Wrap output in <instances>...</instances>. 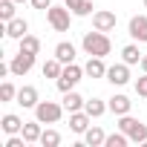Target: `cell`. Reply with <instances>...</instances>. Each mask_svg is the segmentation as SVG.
I'll use <instances>...</instances> for the list:
<instances>
[{"instance_id": "obj_8", "label": "cell", "mask_w": 147, "mask_h": 147, "mask_svg": "<svg viewBox=\"0 0 147 147\" xmlns=\"http://www.w3.org/2000/svg\"><path fill=\"white\" fill-rule=\"evenodd\" d=\"M127 35L136 43H147V15H133L130 26H127Z\"/></svg>"}, {"instance_id": "obj_4", "label": "cell", "mask_w": 147, "mask_h": 147, "mask_svg": "<svg viewBox=\"0 0 147 147\" xmlns=\"http://www.w3.org/2000/svg\"><path fill=\"white\" fill-rule=\"evenodd\" d=\"M63 113H66V110H63V104H58V101H38V107H35V118H38L40 124H58Z\"/></svg>"}, {"instance_id": "obj_2", "label": "cell", "mask_w": 147, "mask_h": 147, "mask_svg": "<svg viewBox=\"0 0 147 147\" xmlns=\"http://www.w3.org/2000/svg\"><path fill=\"white\" fill-rule=\"evenodd\" d=\"M121 133H127L130 136V141H136V144H144L147 141V124L144 121H138V118H133L130 113L127 115H118V124H115Z\"/></svg>"}, {"instance_id": "obj_28", "label": "cell", "mask_w": 147, "mask_h": 147, "mask_svg": "<svg viewBox=\"0 0 147 147\" xmlns=\"http://www.w3.org/2000/svg\"><path fill=\"white\" fill-rule=\"evenodd\" d=\"M18 98V87L12 81H3L0 84V101H15Z\"/></svg>"}, {"instance_id": "obj_5", "label": "cell", "mask_w": 147, "mask_h": 147, "mask_svg": "<svg viewBox=\"0 0 147 147\" xmlns=\"http://www.w3.org/2000/svg\"><path fill=\"white\" fill-rule=\"evenodd\" d=\"M72 18H75V15H72L66 6H49L46 9V20H49V26L55 29V32H69V23H72Z\"/></svg>"}, {"instance_id": "obj_15", "label": "cell", "mask_w": 147, "mask_h": 147, "mask_svg": "<svg viewBox=\"0 0 147 147\" xmlns=\"http://www.w3.org/2000/svg\"><path fill=\"white\" fill-rule=\"evenodd\" d=\"M23 124H26V121H23L20 115H15V113H6L3 118H0V130H3L6 136H15V133H20V130H23Z\"/></svg>"}, {"instance_id": "obj_14", "label": "cell", "mask_w": 147, "mask_h": 147, "mask_svg": "<svg viewBox=\"0 0 147 147\" xmlns=\"http://www.w3.org/2000/svg\"><path fill=\"white\" fill-rule=\"evenodd\" d=\"M84 72H87L90 78H107V63H104V58L90 55V61L84 63Z\"/></svg>"}, {"instance_id": "obj_22", "label": "cell", "mask_w": 147, "mask_h": 147, "mask_svg": "<svg viewBox=\"0 0 147 147\" xmlns=\"http://www.w3.org/2000/svg\"><path fill=\"white\" fill-rule=\"evenodd\" d=\"M18 46H20V52L40 55V38H38V35H23V38L18 40Z\"/></svg>"}, {"instance_id": "obj_17", "label": "cell", "mask_w": 147, "mask_h": 147, "mask_svg": "<svg viewBox=\"0 0 147 147\" xmlns=\"http://www.w3.org/2000/svg\"><path fill=\"white\" fill-rule=\"evenodd\" d=\"M63 110L66 113H78V110H84V104H87V98L84 95H78L75 90H69V92H63Z\"/></svg>"}, {"instance_id": "obj_24", "label": "cell", "mask_w": 147, "mask_h": 147, "mask_svg": "<svg viewBox=\"0 0 147 147\" xmlns=\"http://www.w3.org/2000/svg\"><path fill=\"white\" fill-rule=\"evenodd\" d=\"M40 72H43V78H61V72H63V63H61V61L52 55V58H49V61L40 66Z\"/></svg>"}, {"instance_id": "obj_26", "label": "cell", "mask_w": 147, "mask_h": 147, "mask_svg": "<svg viewBox=\"0 0 147 147\" xmlns=\"http://www.w3.org/2000/svg\"><path fill=\"white\" fill-rule=\"evenodd\" d=\"M130 144V136L127 133H113V136H107V141H104V147H127Z\"/></svg>"}, {"instance_id": "obj_33", "label": "cell", "mask_w": 147, "mask_h": 147, "mask_svg": "<svg viewBox=\"0 0 147 147\" xmlns=\"http://www.w3.org/2000/svg\"><path fill=\"white\" fill-rule=\"evenodd\" d=\"M144 9H147V0H144Z\"/></svg>"}, {"instance_id": "obj_12", "label": "cell", "mask_w": 147, "mask_h": 147, "mask_svg": "<svg viewBox=\"0 0 147 147\" xmlns=\"http://www.w3.org/2000/svg\"><path fill=\"white\" fill-rule=\"evenodd\" d=\"M3 35L12 38V40H20L23 35H29V23H26L23 18H12V20L3 26Z\"/></svg>"}, {"instance_id": "obj_21", "label": "cell", "mask_w": 147, "mask_h": 147, "mask_svg": "<svg viewBox=\"0 0 147 147\" xmlns=\"http://www.w3.org/2000/svg\"><path fill=\"white\" fill-rule=\"evenodd\" d=\"M20 133H23V138H26L29 144H35V141H40V133H43V127H40V121L35 118V121H26Z\"/></svg>"}, {"instance_id": "obj_6", "label": "cell", "mask_w": 147, "mask_h": 147, "mask_svg": "<svg viewBox=\"0 0 147 147\" xmlns=\"http://www.w3.org/2000/svg\"><path fill=\"white\" fill-rule=\"evenodd\" d=\"M35 58L38 55H32V52H18L12 61H9V69H12V75H18V78H23L26 72L35 66Z\"/></svg>"}, {"instance_id": "obj_30", "label": "cell", "mask_w": 147, "mask_h": 147, "mask_svg": "<svg viewBox=\"0 0 147 147\" xmlns=\"http://www.w3.org/2000/svg\"><path fill=\"white\" fill-rule=\"evenodd\" d=\"M29 3H32L35 9H40V12H46V9L52 6V0H29Z\"/></svg>"}, {"instance_id": "obj_16", "label": "cell", "mask_w": 147, "mask_h": 147, "mask_svg": "<svg viewBox=\"0 0 147 147\" xmlns=\"http://www.w3.org/2000/svg\"><path fill=\"white\" fill-rule=\"evenodd\" d=\"M75 43L72 40H61L58 46H55V58L61 61V63H75Z\"/></svg>"}, {"instance_id": "obj_19", "label": "cell", "mask_w": 147, "mask_h": 147, "mask_svg": "<svg viewBox=\"0 0 147 147\" xmlns=\"http://www.w3.org/2000/svg\"><path fill=\"white\" fill-rule=\"evenodd\" d=\"M107 141V133L98 127V124H90V130L84 133V144H90V147H101Z\"/></svg>"}, {"instance_id": "obj_3", "label": "cell", "mask_w": 147, "mask_h": 147, "mask_svg": "<svg viewBox=\"0 0 147 147\" xmlns=\"http://www.w3.org/2000/svg\"><path fill=\"white\" fill-rule=\"evenodd\" d=\"M84 75H87L84 66H78V63H63V72H61V78H55V87H58L61 92H69V90H75V87L81 84Z\"/></svg>"}, {"instance_id": "obj_29", "label": "cell", "mask_w": 147, "mask_h": 147, "mask_svg": "<svg viewBox=\"0 0 147 147\" xmlns=\"http://www.w3.org/2000/svg\"><path fill=\"white\" fill-rule=\"evenodd\" d=\"M136 92H138L141 98H147V72H144L141 78H136Z\"/></svg>"}, {"instance_id": "obj_13", "label": "cell", "mask_w": 147, "mask_h": 147, "mask_svg": "<svg viewBox=\"0 0 147 147\" xmlns=\"http://www.w3.org/2000/svg\"><path fill=\"white\" fill-rule=\"evenodd\" d=\"M107 104H110V113H113V115H127V113L133 110V101H130L124 92H115Z\"/></svg>"}, {"instance_id": "obj_27", "label": "cell", "mask_w": 147, "mask_h": 147, "mask_svg": "<svg viewBox=\"0 0 147 147\" xmlns=\"http://www.w3.org/2000/svg\"><path fill=\"white\" fill-rule=\"evenodd\" d=\"M15 0H0V20H3V23H9L12 18H15Z\"/></svg>"}, {"instance_id": "obj_31", "label": "cell", "mask_w": 147, "mask_h": 147, "mask_svg": "<svg viewBox=\"0 0 147 147\" xmlns=\"http://www.w3.org/2000/svg\"><path fill=\"white\" fill-rule=\"evenodd\" d=\"M138 66H141V72H147V55H141V63Z\"/></svg>"}, {"instance_id": "obj_7", "label": "cell", "mask_w": 147, "mask_h": 147, "mask_svg": "<svg viewBox=\"0 0 147 147\" xmlns=\"http://www.w3.org/2000/svg\"><path fill=\"white\" fill-rule=\"evenodd\" d=\"M115 23H118L115 12H110V9H98V12H92V29H98V32H113Z\"/></svg>"}, {"instance_id": "obj_9", "label": "cell", "mask_w": 147, "mask_h": 147, "mask_svg": "<svg viewBox=\"0 0 147 147\" xmlns=\"http://www.w3.org/2000/svg\"><path fill=\"white\" fill-rule=\"evenodd\" d=\"M107 81L113 84V87H124V84H130V63H113V66H107Z\"/></svg>"}, {"instance_id": "obj_20", "label": "cell", "mask_w": 147, "mask_h": 147, "mask_svg": "<svg viewBox=\"0 0 147 147\" xmlns=\"http://www.w3.org/2000/svg\"><path fill=\"white\" fill-rule=\"evenodd\" d=\"M141 55H144V52L138 49V43H136V40H133V43H127V46L121 49V61H124V63H130V66L141 63Z\"/></svg>"}, {"instance_id": "obj_1", "label": "cell", "mask_w": 147, "mask_h": 147, "mask_svg": "<svg viewBox=\"0 0 147 147\" xmlns=\"http://www.w3.org/2000/svg\"><path fill=\"white\" fill-rule=\"evenodd\" d=\"M81 46H84V52H87V55H98V58H107V55L113 52V40L107 38V32H98V29L84 32Z\"/></svg>"}, {"instance_id": "obj_10", "label": "cell", "mask_w": 147, "mask_h": 147, "mask_svg": "<svg viewBox=\"0 0 147 147\" xmlns=\"http://www.w3.org/2000/svg\"><path fill=\"white\" fill-rule=\"evenodd\" d=\"M23 110H35L38 107V101H40V92H38V87H32V84H23L20 90H18V98H15Z\"/></svg>"}, {"instance_id": "obj_25", "label": "cell", "mask_w": 147, "mask_h": 147, "mask_svg": "<svg viewBox=\"0 0 147 147\" xmlns=\"http://www.w3.org/2000/svg\"><path fill=\"white\" fill-rule=\"evenodd\" d=\"M38 144H43V147H58V144H61V133L52 130V127H46V130L40 133V141H38Z\"/></svg>"}, {"instance_id": "obj_32", "label": "cell", "mask_w": 147, "mask_h": 147, "mask_svg": "<svg viewBox=\"0 0 147 147\" xmlns=\"http://www.w3.org/2000/svg\"><path fill=\"white\" fill-rule=\"evenodd\" d=\"M15 3H26V0H15Z\"/></svg>"}, {"instance_id": "obj_11", "label": "cell", "mask_w": 147, "mask_h": 147, "mask_svg": "<svg viewBox=\"0 0 147 147\" xmlns=\"http://www.w3.org/2000/svg\"><path fill=\"white\" fill-rule=\"evenodd\" d=\"M90 124H92V115H90L87 110H78V113H69V130H72V133L84 136V133L90 130Z\"/></svg>"}, {"instance_id": "obj_18", "label": "cell", "mask_w": 147, "mask_h": 147, "mask_svg": "<svg viewBox=\"0 0 147 147\" xmlns=\"http://www.w3.org/2000/svg\"><path fill=\"white\" fill-rule=\"evenodd\" d=\"M63 6L75 18H90L92 15V3H90V0H63Z\"/></svg>"}, {"instance_id": "obj_23", "label": "cell", "mask_w": 147, "mask_h": 147, "mask_svg": "<svg viewBox=\"0 0 147 147\" xmlns=\"http://www.w3.org/2000/svg\"><path fill=\"white\" fill-rule=\"evenodd\" d=\"M84 110L92 115V118H101L107 110H110V104L107 101H101V98H87V104H84Z\"/></svg>"}]
</instances>
